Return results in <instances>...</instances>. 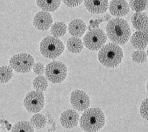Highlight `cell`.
<instances>
[{
    "instance_id": "obj_28",
    "label": "cell",
    "mask_w": 148,
    "mask_h": 132,
    "mask_svg": "<svg viewBox=\"0 0 148 132\" xmlns=\"http://www.w3.org/2000/svg\"><path fill=\"white\" fill-rule=\"evenodd\" d=\"M32 69H33L35 74H36L38 76L42 75L45 72V67H44V64L40 62L34 64Z\"/></svg>"
},
{
    "instance_id": "obj_1",
    "label": "cell",
    "mask_w": 148,
    "mask_h": 132,
    "mask_svg": "<svg viewBox=\"0 0 148 132\" xmlns=\"http://www.w3.org/2000/svg\"><path fill=\"white\" fill-rule=\"evenodd\" d=\"M106 32L108 39L118 45L126 44L131 37V30L128 21L120 17L109 21L106 26Z\"/></svg>"
},
{
    "instance_id": "obj_8",
    "label": "cell",
    "mask_w": 148,
    "mask_h": 132,
    "mask_svg": "<svg viewBox=\"0 0 148 132\" xmlns=\"http://www.w3.org/2000/svg\"><path fill=\"white\" fill-rule=\"evenodd\" d=\"M45 98L42 92L32 90L26 95L23 105L28 112L37 113L43 109Z\"/></svg>"
},
{
    "instance_id": "obj_13",
    "label": "cell",
    "mask_w": 148,
    "mask_h": 132,
    "mask_svg": "<svg viewBox=\"0 0 148 132\" xmlns=\"http://www.w3.org/2000/svg\"><path fill=\"white\" fill-rule=\"evenodd\" d=\"M84 5L90 13L103 14L108 10V0H85Z\"/></svg>"
},
{
    "instance_id": "obj_15",
    "label": "cell",
    "mask_w": 148,
    "mask_h": 132,
    "mask_svg": "<svg viewBox=\"0 0 148 132\" xmlns=\"http://www.w3.org/2000/svg\"><path fill=\"white\" fill-rule=\"evenodd\" d=\"M131 43L137 50H144L148 45V34L142 31H137L131 37Z\"/></svg>"
},
{
    "instance_id": "obj_4",
    "label": "cell",
    "mask_w": 148,
    "mask_h": 132,
    "mask_svg": "<svg viewBox=\"0 0 148 132\" xmlns=\"http://www.w3.org/2000/svg\"><path fill=\"white\" fill-rule=\"evenodd\" d=\"M65 46L62 40L54 36H48L41 40L40 51L42 56L49 59H55L63 53Z\"/></svg>"
},
{
    "instance_id": "obj_25",
    "label": "cell",
    "mask_w": 148,
    "mask_h": 132,
    "mask_svg": "<svg viewBox=\"0 0 148 132\" xmlns=\"http://www.w3.org/2000/svg\"><path fill=\"white\" fill-rule=\"evenodd\" d=\"M132 58L135 63H144L147 60V55L144 50H136L132 53Z\"/></svg>"
},
{
    "instance_id": "obj_5",
    "label": "cell",
    "mask_w": 148,
    "mask_h": 132,
    "mask_svg": "<svg viewBox=\"0 0 148 132\" xmlns=\"http://www.w3.org/2000/svg\"><path fill=\"white\" fill-rule=\"evenodd\" d=\"M107 36L102 29L99 28L90 29L83 39L84 45L91 51H98L105 45Z\"/></svg>"
},
{
    "instance_id": "obj_29",
    "label": "cell",
    "mask_w": 148,
    "mask_h": 132,
    "mask_svg": "<svg viewBox=\"0 0 148 132\" xmlns=\"http://www.w3.org/2000/svg\"><path fill=\"white\" fill-rule=\"evenodd\" d=\"M62 1L67 7L73 8L80 5L84 1V0H62Z\"/></svg>"
},
{
    "instance_id": "obj_6",
    "label": "cell",
    "mask_w": 148,
    "mask_h": 132,
    "mask_svg": "<svg viewBox=\"0 0 148 132\" xmlns=\"http://www.w3.org/2000/svg\"><path fill=\"white\" fill-rule=\"evenodd\" d=\"M47 80L53 83H60L67 78V68L64 63L53 61L48 64L45 68Z\"/></svg>"
},
{
    "instance_id": "obj_19",
    "label": "cell",
    "mask_w": 148,
    "mask_h": 132,
    "mask_svg": "<svg viewBox=\"0 0 148 132\" xmlns=\"http://www.w3.org/2000/svg\"><path fill=\"white\" fill-rule=\"evenodd\" d=\"M67 31V25L64 22H57L51 26L50 32L55 37H62Z\"/></svg>"
},
{
    "instance_id": "obj_30",
    "label": "cell",
    "mask_w": 148,
    "mask_h": 132,
    "mask_svg": "<svg viewBox=\"0 0 148 132\" xmlns=\"http://www.w3.org/2000/svg\"><path fill=\"white\" fill-rule=\"evenodd\" d=\"M146 88H147V92H148V81H147V83Z\"/></svg>"
},
{
    "instance_id": "obj_24",
    "label": "cell",
    "mask_w": 148,
    "mask_h": 132,
    "mask_svg": "<svg viewBox=\"0 0 148 132\" xmlns=\"http://www.w3.org/2000/svg\"><path fill=\"white\" fill-rule=\"evenodd\" d=\"M30 123L34 128L42 129L46 126L47 119L42 114H35L31 117Z\"/></svg>"
},
{
    "instance_id": "obj_31",
    "label": "cell",
    "mask_w": 148,
    "mask_h": 132,
    "mask_svg": "<svg viewBox=\"0 0 148 132\" xmlns=\"http://www.w3.org/2000/svg\"><path fill=\"white\" fill-rule=\"evenodd\" d=\"M147 57H148V48H147Z\"/></svg>"
},
{
    "instance_id": "obj_21",
    "label": "cell",
    "mask_w": 148,
    "mask_h": 132,
    "mask_svg": "<svg viewBox=\"0 0 148 132\" xmlns=\"http://www.w3.org/2000/svg\"><path fill=\"white\" fill-rule=\"evenodd\" d=\"M48 81L42 75L38 76L33 80V87L37 91L44 92L48 89Z\"/></svg>"
},
{
    "instance_id": "obj_26",
    "label": "cell",
    "mask_w": 148,
    "mask_h": 132,
    "mask_svg": "<svg viewBox=\"0 0 148 132\" xmlns=\"http://www.w3.org/2000/svg\"><path fill=\"white\" fill-rule=\"evenodd\" d=\"M140 114L143 119L148 121V98L142 102L140 107Z\"/></svg>"
},
{
    "instance_id": "obj_9",
    "label": "cell",
    "mask_w": 148,
    "mask_h": 132,
    "mask_svg": "<svg viewBox=\"0 0 148 132\" xmlns=\"http://www.w3.org/2000/svg\"><path fill=\"white\" fill-rule=\"evenodd\" d=\"M71 103L75 110L84 112L90 107V99L84 90H75L71 94Z\"/></svg>"
},
{
    "instance_id": "obj_17",
    "label": "cell",
    "mask_w": 148,
    "mask_h": 132,
    "mask_svg": "<svg viewBox=\"0 0 148 132\" xmlns=\"http://www.w3.org/2000/svg\"><path fill=\"white\" fill-rule=\"evenodd\" d=\"M36 3L42 11L55 12L58 9L61 0H36Z\"/></svg>"
},
{
    "instance_id": "obj_12",
    "label": "cell",
    "mask_w": 148,
    "mask_h": 132,
    "mask_svg": "<svg viewBox=\"0 0 148 132\" xmlns=\"http://www.w3.org/2000/svg\"><path fill=\"white\" fill-rule=\"evenodd\" d=\"M112 16L121 17L126 16L130 12V7L126 0H112L108 6Z\"/></svg>"
},
{
    "instance_id": "obj_11",
    "label": "cell",
    "mask_w": 148,
    "mask_h": 132,
    "mask_svg": "<svg viewBox=\"0 0 148 132\" xmlns=\"http://www.w3.org/2000/svg\"><path fill=\"white\" fill-rule=\"evenodd\" d=\"M79 114L75 110L69 109L62 113L60 121L65 128L72 129L77 127L79 122Z\"/></svg>"
},
{
    "instance_id": "obj_27",
    "label": "cell",
    "mask_w": 148,
    "mask_h": 132,
    "mask_svg": "<svg viewBox=\"0 0 148 132\" xmlns=\"http://www.w3.org/2000/svg\"><path fill=\"white\" fill-rule=\"evenodd\" d=\"M110 19H111V16H110L109 14H107V15H106V17H105L104 18L98 19L96 20H92L90 22V26H89V27H88V29L90 30V29L98 28V25L99 23H101L102 21H106L110 20Z\"/></svg>"
},
{
    "instance_id": "obj_7",
    "label": "cell",
    "mask_w": 148,
    "mask_h": 132,
    "mask_svg": "<svg viewBox=\"0 0 148 132\" xmlns=\"http://www.w3.org/2000/svg\"><path fill=\"white\" fill-rule=\"evenodd\" d=\"M35 60L28 53H18L13 55L9 60L10 67L19 73H28L31 71Z\"/></svg>"
},
{
    "instance_id": "obj_20",
    "label": "cell",
    "mask_w": 148,
    "mask_h": 132,
    "mask_svg": "<svg viewBox=\"0 0 148 132\" xmlns=\"http://www.w3.org/2000/svg\"><path fill=\"white\" fill-rule=\"evenodd\" d=\"M14 76L13 69L10 66L0 67V83L4 84L9 82Z\"/></svg>"
},
{
    "instance_id": "obj_18",
    "label": "cell",
    "mask_w": 148,
    "mask_h": 132,
    "mask_svg": "<svg viewBox=\"0 0 148 132\" xmlns=\"http://www.w3.org/2000/svg\"><path fill=\"white\" fill-rule=\"evenodd\" d=\"M84 43L79 37H71L67 42L68 51L73 53H79L84 49Z\"/></svg>"
},
{
    "instance_id": "obj_22",
    "label": "cell",
    "mask_w": 148,
    "mask_h": 132,
    "mask_svg": "<svg viewBox=\"0 0 148 132\" xmlns=\"http://www.w3.org/2000/svg\"><path fill=\"white\" fill-rule=\"evenodd\" d=\"M12 132H34V128L30 122L21 121L14 125Z\"/></svg>"
},
{
    "instance_id": "obj_14",
    "label": "cell",
    "mask_w": 148,
    "mask_h": 132,
    "mask_svg": "<svg viewBox=\"0 0 148 132\" xmlns=\"http://www.w3.org/2000/svg\"><path fill=\"white\" fill-rule=\"evenodd\" d=\"M132 23L138 31L148 34V16L144 12H135L132 17Z\"/></svg>"
},
{
    "instance_id": "obj_23",
    "label": "cell",
    "mask_w": 148,
    "mask_h": 132,
    "mask_svg": "<svg viewBox=\"0 0 148 132\" xmlns=\"http://www.w3.org/2000/svg\"><path fill=\"white\" fill-rule=\"evenodd\" d=\"M129 7L136 12H143L148 8V0H130Z\"/></svg>"
},
{
    "instance_id": "obj_16",
    "label": "cell",
    "mask_w": 148,
    "mask_h": 132,
    "mask_svg": "<svg viewBox=\"0 0 148 132\" xmlns=\"http://www.w3.org/2000/svg\"><path fill=\"white\" fill-rule=\"evenodd\" d=\"M87 26L82 19H73L68 25V31L73 37H81L85 34Z\"/></svg>"
},
{
    "instance_id": "obj_10",
    "label": "cell",
    "mask_w": 148,
    "mask_h": 132,
    "mask_svg": "<svg viewBox=\"0 0 148 132\" xmlns=\"http://www.w3.org/2000/svg\"><path fill=\"white\" fill-rule=\"evenodd\" d=\"M53 24V17L48 12L40 11L36 14L34 17L33 25L38 30L45 31L48 30Z\"/></svg>"
},
{
    "instance_id": "obj_3",
    "label": "cell",
    "mask_w": 148,
    "mask_h": 132,
    "mask_svg": "<svg viewBox=\"0 0 148 132\" xmlns=\"http://www.w3.org/2000/svg\"><path fill=\"white\" fill-rule=\"evenodd\" d=\"M123 51L121 47L114 42L103 46L98 53V60L103 66L115 68L121 63L123 58Z\"/></svg>"
},
{
    "instance_id": "obj_2",
    "label": "cell",
    "mask_w": 148,
    "mask_h": 132,
    "mask_svg": "<svg viewBox=\"0 0 148 132\" xmlns=\"http://www.w3.org/2000/svg\"><path fill=\"white\" fill-rule=\"evenodd\" d=\"M105 121V116L100 108H88L79 119V125L85 131L96 132L104 127Z\"/></svg>"
}]
</instances>
